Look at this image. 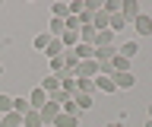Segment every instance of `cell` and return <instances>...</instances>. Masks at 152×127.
Wrapping results in <instances>:
<instances>
[{"label":"cell","mask_w":152,"mask_h":127,"mask_svg":"<svg viewBox=\"0 0 152 127\" xmlns=\"http://www.w3.org/2000/svg\"><path fill=\"white\" fill-rule=\"evenodd\" d=\"M38 115H41V124H45V127H51V124H54V117L60 115V105H57V102H51V98H48V102H45V108H41Z\"/></svg>","instance_id":"1"},{"label":"cell","mask_w":152,"mask_h":127,"mask_svg":"<svg viewBox=\"0 0 152 127\" xmlns=\"http://www.w3.org/2000/svg\"><path fill=\"white\" fill-rule=\"evenodd\" d=\"M140 13H142V10H140V3H136V0H121V16H124L127 22H133Z\"/></svg>","instance_id":"2"},{"label":"cell","mask_w":152,"mask_h":127,"mask_svg":"<svg viewBox=\"0 0 152 127\" xmlns=\"http://www.w3.org/2000/svg\"><path fill=\"white\" fill-rule=\"evenodd\" d=\"M45 102H48V92H45V89H32V92H28V108H32V111H41Z\"/></svg>","instance_id":"3"},{"label":"cell","mask_w":152,"mask_h":127,"mask_svg":"<svg viewBox=\"0 0 152 127\" xmlns=\"http://www.w3.org/2000/svg\"><path fill=\"white\" fill-rule=\"evenodd\" d=\"M133 29L140 32L142 38H146V35H152V16H146V13H140V16L133 19Z\"/></svg>","instance_id":"4"},{"label":"cell","mask_w":152,"mask_h":127,"mask_svg":"<svg viewBox=\"0 0 152 127\" xmlns=\"http://www.w3.org/2000/svg\"><path fill=\"white\" fill-rule=\"evenodd\" d=\"M114 86H117V89H133V86H136V76H133V73H130V70H127V73H114Z\"/></svg>","instance_id":"5"},{"label":"cell","mask_w":152,"mask_h":127,"mask_svg":"<svg viewBox=\"0 0 152 127\" xmlns=\"http://www.w3.org/2000/svg\"><path fill=\"white\" fill-rule=\"evenodd\" d=\"M114 45V32L111 29H104V32H95V41H92V48H111Z\"/></svg>","instance_id":"6"},{"label":"cell","mask_w":152,"mask_h":127,"mask_svg":"<svg viewBox=\"0 0 152 127\" xmlns=\"http://www.w3.org/2000/svg\"><path fill=\"white\" fill-rule=\"evenodd\" d=\"M38 89H45L48 95H54V92H60V76H54V73H48L45 79H41V86Z\"/></svg>","instance_id":"7"},{"label":"cell","mask_w":152,"mask_h":127,"mask_svg":"<svg viewBox=\"0 0 152 127\" xmlns=\"http://www.w3.org/2000/svg\"><path fill=\"white\" fill-rule=\"evenodd\" d=\"M51 127H79V115H64V111H60Z\"/></svg>","instance_id":"8"},{"label":"cell","mask_w":152,"mask_h":127,"mask_svg":"<svg viewBox=\"0 0 152 127\" xmlns=\"http://www.w3.org/2000/svg\"><path fill=\"white\" fill-rule=\"evenodd\" d=\"M79 76L95 79V76H98V60H83V64H79Z\"/></svg>","instance_id":"9"},{"label":"cell","mask_w":152,"mask_h":127,"mask_svg":"<svg viewBox=\"0 0 152 127\" xmlns=\"http://www.w3.org/2000/svg\"><path fill=\"white\" fill-rule=\"evenodd\" d=\"M73 102H76V111H79V115H83V111H89V108L95 105V102H92V95H86V92H76V95H73Z\"/></svg>","instance_id":"10"},{"label":"cell","mask_w":152,"mask_h":127,"mask_svg":"<svg viewBox=\"0 0 152 127\" xmlns=\"http://www.w3.org/2000/svg\"><path fill=\"white\" fill-rule=\"evenodd\" d=\"M92 83H95V89H98V92H117V86H114L111 76H95Z\"/></svg>","instance_id":"11"},{"label":"cell","mask_w":152,"mask_h":127,"mask_svg":"<svg viewBox=\"0 0 152 127\" xmlns=\"http://www.w3.org/2000/svg\"><path fill=\"white\" fill-rule=\"evenodd\" d=\"M73 54H76V57H79V64H83V60H92L95 48H92V45H83V41H79V45H76V48H73Z\"/></svg>","instance_id":"12"},{"label":"cell","mask_w":152,"mask_h":127,"mask_svg":"<svg viewBox=\"0 0 152 127\" xmlns=\"http://www.w3.org/2000/svg\"><path fill=\"white\" fill-rule=\"evenodd\" d=\"M0 127H22V115H16V111L3 115V117H0Z\"/></svg>","instance_id":"13"},{"label":"cell","mask_w":152,"mask_h":127,"mask_svg":"<svg viewBox=\"0 0 152 127\" xmlns=\"http://www.w3.org/2000/svg\"><path fill=\"white\" fill-rule=\"evenodd\" d=\"M60 92H66V95H76V76H60Z\"/></svg>","instance_id":"14"},{"label":"cell","mask_w":152,"mask_h":127,"mask_svg":"<svg viewBox=\"0 0 152 127\" xmlns=\"http://www.w3.org/2000/svg\"><path fill=\"white\" fill-rule=\"evenodd\" d=\"M117 54H124V57L130 60V57H136V54H140V45H136V41H127V45H121V48H117Z\"/></svg>","instance_id":"15"},{"label":"cell","mask_w":152,"mask_h":127,"mask_svg":"<svg viewBox=\"0 0 152 127\" xmlns=\"http://www.w3.org/2000/svg\"><path fill=\"white\" fill-rule=\"evenodd\" d=\"M76 92L92 95V92H95V83H92V79H86V76H76Z\"/></svg>","instance_id":"16"},{"label":"cell","mask_w":152,"mask_h":127,"mask_svg":"<svg viewBox=\"0 0 152 127\" xmlns=\"http://www.w3.org/2000/svg\"><path fill=\"white\" fill-rule=\"evenodd\" d=\"M70 10H66V3H51V19H66Z\"/></svg>","instance_id":"17"},{"label":"cell","mask_w":152,"mask_h":127,"mask_svg":"<svg viewBox=\"0 0 152 127\" xmlns=\"http://www.w3.org/2000/svg\"><path fill=\"white\" fill-rule=\"evenodd\" d=\"M45 54H48V57H60V54H64V45H60V38H51V45L45 48Z\"/></svg>","instance_id":"18"},{"label":"cell","mask_w":152,"mask_h":127,"mask_svg":"<svg viewBox=\"0 0 152 127\" xmlns=\"http://www.w3.org/2000/svg\"><path fill=\"white\" fill-rule=\"evenodd\" d=\"M51 73H54V76H64V73H66V64H64V54H60V57H51Z\"/></svg>","instance_id":"19"},{"label":"cell","mask_w":152,"mask_h":127,"mask_svg":"<svg viewBox=\"0 0 152 127\" xmlns=\"http://www.w3.org/2000/svg\"><path fill=\"white\" fill-rule=\"evenodd\" d=\"M22 127H45L41 124V115H38V111H28V115L22 117Z\"/></svg>","instance_id":"20"},{"label":"cell","mask_w":152,"mask_h":127,"mask_svg":"<svg viewBox=\"0 0 152 127\" xmlns=\"http://www.w3.org/2000/svg\"><path fill=\"white\" fill-rule=\"evenodd\" d=\"M13 111H16V115H22V117H26L28 111H32V108H28V98H13Z\"/></svg>","instance_id":"21"},{"label":"cell","mask_w":152,"mask_h":127,"mask_svg":"<svg viewBox=\"0 0 152 127\" xmlns=\"http://www.w3.org/2000/svg\"><path fill=\"white\" fill-rule=\"evenodd\" d=\"M108 29H111V32H121V29H127V19H124L121 13H114V16H111V22H108Z\"/></svg>","instance_id":"22"},{"label":"cell","mask_w":152,"mask_h":127,"mask_svg":"<svg viewBox=\"0 0 152 127\" xmlns=\"http://www.w3.org/2000/svg\"><path fill=\"white\" fill-rule=\"evenodd\" d=\"M64 32H66L64 19H51V32H48V35H51V38H60V35H64Z\"/></svg>","instance_id":"23"},{"label":"cell","mask_w":152,"mask_h":127,"mask_svg":"<svg viewBox=\"0 0 152 127\" xmlns=\"http://www.w3.org/2000/svg\"><path fill=\"white\" fill-rule=\"evenodd\" d=\"M79 41H83V45H92L95 41V29L92 26H83V29H79Z\"/></svg>","instance_id":"24"},{"label":"cell","mask_w":152,"mask_h":127,"mask_svg":"<svg viewBox=\"0 0 152 127\" xmlns=\"http://www.w3.org/2000/svg\"><path fill=\"white\" fill-rule=\"evenodd\" d=\"M10 111H13V95H3V92H0V117L10 115Z\"/></svg>","instance_id":"25"},{"label":"cell","mask_w":152,"mask_h":127,"mask_svg":"<svg viewBox=\"0 0 152 127\" xmlns=\"http://www.w3.org/2000/svg\"><path fill=\"white\" fill-rule=\"evenodd\" d=\"M32 45H35V51H45L48 45H51V35H48V32H41V35H35V41H32Z\"/></svg>","instance_id":"26"},{"label":"cell","mask_w":152,"mask_h":127,"mask_svg":"<svg viewBox=\"0 0 152 127\" xmlns=\"http://www.w3.org/2000/svg\"><path fill=\"white\" fill-rule=\"evenodd\" d=\"M146 115H149V121H152V102H149V105H146Z\"/></svg>","instance_id":"27"},{"label":"cell","mask_w":152,"mask_h":127,"mask_svg":"<svg viewBox=\"0 0 152 127\" xmlns=\"http://www.w3.org/2000/svg\"><path fill=\"white\" fill-rule=\"evenodd\" d=\"M104 127H121V121H111V124H104Z\"/></svg>","instance_id":"28"},{"label":"cell","mask_w":152,"mask_h":127,"mask_svg":"<svg viewBox=\"0 0 152 127\" xmlns=\"http://www.w3.org/2000/svg\"><path fill=\"white\" fill-rule=\"evenodd\" d=\"M142 127H152V121H146V124H142Z\"/></svg>","instance_id":"29"},{"label":"cell","mask_w":152,"mask_h":127,"mask_svg":"<svg viewBox=\"0 0 152 127\" xmlns=\"http://www.w3.org/2000/svg\"><path fill=\"white\" fill-rule=\"evenodd\" d=\"M0 76H3V64H0Z\"/></svg>","instance_id":"30"}]
</instances>
